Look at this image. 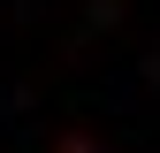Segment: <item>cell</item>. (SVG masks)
I'll return each instance as SVG.
<instances>
[]
</instances>
